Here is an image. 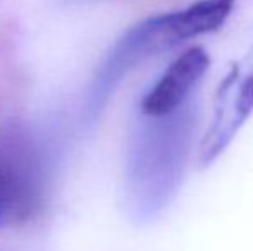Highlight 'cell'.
I'll return each instance as SVG.
<instances>
[{
  "instance_id": "obj_2",
  "label": "cell",
  "mask_w": 253,
  "mask_h": 251,
  "mask_svg": "<svg viewBox=\"0 0 253 251\" xmlns=\"http://www.w3.org/2000/svg\"><path fill=\"white\" fill-rule=\"evenodd\" d=\"M148 134V150L136 165L134 214L150 218L159 214L183 182L195 129V107L184 105L167 117L155 119Z\"/></svg>"
},
{
  "instance_id": "obj_1",
  "label": "cell",
  "mask_w": 253,
  "mask_h": 251,
  "mask_svg": "<svg viewBox=\"0 0 253 251\" xmlns=\"http://www.w3.org/2000/svg\"><path fill=\"white\" fill-rule=\"evenodd\" d=\"M234 5L236 0H197L184 9L157 14L129 28L109 52L98 72L91 93V110H100L124 76L140 64L220 30Z\"/></svg>"
},
{
  "instance_id": "obj_4",
  "label": "cell",
  "mask_w": 253,
  "mask_h": 251,
  "mask_svg": "<svg viewBox=\"0 0 253 251\" xmlns=\"http://www.w3.org/2000/svg\"><path fill=\"white\" fill-rule=\"evenodd\" d=\"M209 67L210 55L203 47L195 45L184 50L169 64L166 72L143 97L141 114L150 119L172 115L186 105L193 90L209 72Z\"/></svg>"
},
{
  "instance_id": "obj_3",
  "label": "cell",
  "mask_w": 253,
  "mask_h": 251,
  "mask_svg": "<svg viewBox=\"0 0 253 251\" xmlns=\"http://www.w3.org/2000/svg\"><path fill=\"white\" fill-rule=\"evenodd\" d=\"M253 114V45L231 66L213 97V114L198 150L200 167H209L226 151Z\"/></svg>"
}]
</instances>
